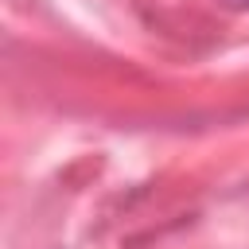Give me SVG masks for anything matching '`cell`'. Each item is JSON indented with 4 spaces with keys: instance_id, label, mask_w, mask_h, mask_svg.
Wrapping results in <instances>:
<instances>
[{
    "instance_id": "1",
    "label": "cell",
    "mask_w": 249,
    "mask_h": 249,
    "mask_svg": "<svg viewBox=\"0 0 249 249\" xmlns=\"http://www.w3.org/2000/svg\"><path fill=\"white\" fill-rule=\"evenodd\" d=\"M230 4H233V8H249V0H230Z\"/></svg>"
}]
</instances>
